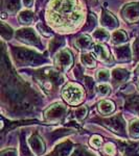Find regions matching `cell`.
<instances>
[{
	"mask_svg": "<svg viewBox=\"0 0 139 156\" xmlns=\"http://www.w3.org/2000/svg\"><path fill=\"white\" fill-rule=\"evenodd\" d=\"M111 77V74H110V71L106 69H103V70H100L97 73H96V80L100 83H106L107 81H109Z\"/></svg>",
	"mask_w": 139,
	"mask_h": 156,
	"instance_id": "23",
	"label": "cell"
},
{
	"mask_svg": "<svg viewBox=\"0 0 139 156\" xmlns=\"http://www.w3.org/2000/svg\"><path fill=\"white\" fill-rule=\"evenodd\" d=\"M103 153L107 154L108 156H115L116 155V147L114 144L112 143H107L105 146H103Z\"/></svg>",
	"mask_w": 139,
	"mask_h": 156,
	"instance_id": "24",
	"label": "cell"
},
{
	"mask_svg": "<svg viewBox=\"0 0 139 156\" xmlns=\"http://www.w3.org/2000/svg\"><path fill=\"white\" fill-rule=\"evenodd\" d=\"M41 1H43V0H39V2H41Z\"/></svg>",
	"mask_w": 139,
	"mask_h": 156,
	"instance_id": "33",
	"label": "cell"
},
{
	"mask_svg": "<svg viewBox=\"0 0 139 156\" xmlns=\"http://www.w3.org/2000/svg\"><path fill=\"white\" fill-rule=\"evenodd\" d=\"M95 92L98 97H107L111 92V87L107 83H100L95 87Z\"/></svg>",
	"mask_w": 139,
	"mask_h": 156,
	"instance_id": "19",
	"label": "cell"
},
{
	"mask_svg": "<svg viewBox=\"0 0 139 156\" xmlns=\"http://www.w3.org/2000/svg\"><path fill=\"white\" fill-rule=\"evenodd\" d=\"M2 18H6V12H2Z\"/></svg>",
	"mask_w": 139,
	"mask_h": 156,
	"instance_id": "32",
	"label": "cell"
},
{
	"mask_svg": "<svg viewBox=\"0 0 139 156\" xmlns=\"http://www.w3.org/2000/svg\"><path fill=\"white\" fill-rule=\"evenodd\" d=\"M89 144L92 148H94V149H98V148L102 146L103 144V138L100 136V135H92V137L90 138L89 140Z\"/></svg>",
	"mask_w": 139,
	"mask_h": 156,
	"instance_id": "25",
	"label": "cell"
},
{
	"mask_svg": "<svg viewBox=\"0 0 139 156\" xmlns=\"http://www.w3.org/2000/svg\"><path fill=\"white\" fill-rule=\"evenodd\" d=\"M97 108H98V112L102 115H111L115 110V104L111 101V100L103 99L98 103Z\"/></svg>",
	"mask_w": 139,
	"mask_h": 156,
	"instance_id": "13",
	"label": "cell"
},
{
	"mask_svg": "<svg viewBox=\"0 0 139 156\" xmlns=\"http://www.w3.org/2000/svg\"><path fill=\"white\" fill-rule=\"evenodd\" d=\"M74 46L79 50H84V51H86V50L92 49V47L94 45L92 44V39L89 36L83 34V36L79 37L74 41Z\"/></svg>",
	"mask_w": 139,
	"mask_h": 156,
	"instance_id": "9",
	"label": "cell"
},
{
	"mask_svg": "<svg viewBox=\"0 0 139 156\" xmlns=\"http://www.w3.org/2000/svg\"><path fill=\"white\" fill-rule=\"evenodd\" d=\"M1 156H17V150L6 149L1 151Z\"/></svg>",
	"mask_w": 139,
	"mask_h": 156,
	"instance_id": "29",
	"label": "cell"
},
{
	"mask_svg": "<svg viewBox=\"0 0 139 156\" xmlns=\"http://www.w3.org/2000/svg\"><path fill=\"white\" fill-rule=\"evenodd\" d=\"M54 62L57 67L59 68V70H61L62 72H67L73 65L72 53L67 48L60 50L55 55Z\"/></svg>",
	"mask_w": 139,
	"mask_h": 156,
	"instance_id": "4",
	"label": "cell"
},
{
	"mask_svg": "<svg viewBox=\"0 0 139 156\" xmlns=\"http://www.w3.org/2000/svg\"><path fill=\"white\" fill-rule=\"evenodd\" d=\"M133 57L135 60L139 59V37L135 40V42L133 43Z\"/></svg>",
	"mask_w": 139,
	"mask_h": 156,
	"instance_id": "27",
	"label": "cell"
},
{
	"mask_svg": "<svg viewBox=\"0 0 139 156\" xmlns=\"http://www.w3.org/2000/svg\"><path fill=\"white\" fill-rule=\"evenodd\" d=\"M68 112V108L66 105L62 103H55L47 108L44 112V119L47 122L57 123L58 121L62 120Z\"/></svg>",
	"mask_w": 139,
	"mask_h": 156,
	"instance_id": "3",
	"label": "cell"
},
{
	"mask_svg": "<svg viewBox=\"0 0 139 156\" xmlns=\"http://www.w3.org/2000/svg\"><path fill=\"white\" fill-rule=\"evenodd\" d=\"M138 87H139V80H138Z\"/></svg>",
	"mask_w": 139,
	"mask_h": 156,
	"instance_id": "34",
	"label": "cell"
},
{
	"mask_svg": "<svg viewBox=\"0 0 139 156\" xmlns=\"http://www.w3.org/2000/svg\"><path fill=\"white\" fill-rule=\"evenodd\" d=\"M115 58L119 62H128L131 59V50L129 46H121L116 47L114 49Z\"/></svg>",
	"mask_w": 139,
	"mask_h": 156,
	"instance_id": "11",
	"label": "cell"
},
{
	"mask_svg": "<svg viewBox=\"0 0 139 156\" xmlns=\"http://www.w3.org/2000/svg\"><path fill=\"white\" fill-rule=\"evenodd\" d=\"M112 43L115 45H120V44H125L128 41V36L123 30H116L113 32L112 34Z\"/></svg>",
	"mask_w": 139,
	"mask_h": 156,
	"instance_id": "15",
	"label": "cell"
},
{
	"mask_svg": "<svg viewBox=\"0 0 139 156\" xmlns=\"http://www.w3.org/2000/svg\"><path fill=\"white\" fill-rule=\"evenodd\" d=\"M1 34H2V37H3V39H7V40L11 39L12 34H13L12 28L9 27V25L1 23Z\"/></svg>",
	"mask_w": 139,
	"mask_h": 156,
	"instance_id": "26",
	"label": "cell"
},
{
	"mask_svg": "<svg viewBox=\"0 0 139 156\" xmlns=\"http://www.w3.org/2000/svg\"><path fill=\"white\" fill-rule=\"evenodd\" d=\"M88 115V108L86 106H80V107H77L73 112V118H74L77 121L81 122L82 120H84Z\"/></svg>",
	"mask_w": 139,
	"mask_h": 156,
	"instance_id": "22",
	"label": "cell"
},
{
	"mask_svg": "<svg viewBox=\"0 0 139 156\" xmlns=\"http://www.w3.org/2000/svg\"><path fill=\"white\" fill-rule=\"evenodd\" d=\"M16 37L21 42H24L28 45H34V46H39L40 40L36 34L34 29L32 28H22L19 29L16 32Z\"/></svg>",
	"mask_w": 139,
	"mask_h": 156,
	"instance_id": "5",
	"label": "cell"
},
{
	"mask_svg": "<svg viewBox=\"0 0 139 156\" xmlns=\"http://www.w3.org/2000/svg\"><path fill=\"white\" fill-rule=\"evenodd\" d=\"M134 73H135L136 75H138V76H139V65L135 68V70H134Z\"/></svg>",
	"mask_w": 139,
	"mask_h": 156,
	"instance_id": "31",
	"label": "cell"
},
{
	"mask_svg": "<svg viewBox=\"0 0 139 156\" xmlns=\"http://www.w3.org/2000/svg\"><path fill=\"white\" fill-rule=\"evenodd\" d=\"M18 19L21 24H30L32 22V20H34V14L29 11H23L19 14Z\"/></svg>",
	"mask_w": 139,
	"mask_h": 156,
	"instance_id": "20",
	"label": "cell"
},
{
	"mask_svg": "<svg viewBox=\"0 0 139 156\" xmlns=\"http://www.w3.org/2000/svg\"><path fill=\"white\" fill-rule=\"evenodd\" d=\"M27 143H28V146L29 148L32 149V153H34L36 156H42L43 153L45 152V143L42 140V138L40 136H38V135H32L28 140H27Z\"/></svg>",
	"mask_w": 139,
	"mask_h": 156,
	"instance_id": "7",
	"label": "cell"
},
{
	"mask_svg": "<svg viewBox=\"0 0 139 156\" xmlns=\"http://www.w3.org/2000/svg\"><path fill=\"white\" fill-rule=\"evenodd\" d=\"M81 62H82V64L84 65L85 67H88V68H95V66H96L95 58L93 57V55L90 53L82 54V56H81Z\"/></svg>",
	"mask_w": 139,
	"mask_h": 156,
	"instance_id": "18",
	"label": "cell"
},
{
	"mask_svg": "<svg viewBox=\"0 0 139 156\" xmlns=\"http://www.w3.org/2000/svg\"><path fill=\"white\" fill-rule=\"evenodd\" d=\"M112 77L115 82H126L130 78V73L127 69L118 67L112 71Z\"/></svg>",
	"mask_w": 139,
	"mask_h": 156,
	"instance_id": "12",
	"label": "cell"
},
{
	"mask_svg": "<svg viewBox=\"0 0 139 156\" xmlns=\"http://www.w3.org/2000/svg\"><path fill=\"white\" fill-rule=\"evenodd\" d=\"M37 27H38V29L40 30V32H41L43 36H45V37H51L52 36V34L50 32V30L48 28H46V27L44 26V24L39 23L37 25Z\"/></svg>",
	"mask_w": 139,
	"mask_h": 156,
	"instance_id": "28",
	"label": "cell"
},
{
	"mask_svg": "<svg viewBox=\"0 0 139 156\" xmlns=\"http://www.w3.org/2000/svg\"><path fill=\"white\" fill-rule=\"evenodd\" d=\"M122 17L129 23H135L139 20V2L129 3L121 11Z\"/></svg>",
	"mask_w": 139,
	"mask_h": 156,
	"instance_id": "6",
	"label": "cell"
},
{
	"mask_svg": "<svg viewBox=\"0 0 139 156\" xmlns=\"http://www.w3.org/2000/svg\"><path fill=\"white\" fill-rule=\"evenodd\" d=\"M102 25L107 27L108 29H114L118 26V20L108 11H103L102 15Z\"/></svg>",
	"mask_w": 139,
	"mask_h": 156,
	"instance_id": "8",
	"label": "cell"
},
{
	"mask_svg": "<svg viewBox=\"0 0 139 156\" xmlns=\"http://www.w3.org/2000/svg\"><path fill=\"white\" fill-rule=\"evenodd\" d=\"M93 37H94L96 41H100V42H106L109 40V32L107 31L106 29H103V28H98L93 32Z\"/></svg>",
	"mask_w": 139,
	"mask_h": 156,
	"instance_id": "21",
	"label": "cell"
},
{
	"mask_svg": "<svg viewBox=\"0 0 139 156\" xmlns=\"http://www.w3.org/2000/svg\"><path fill=\"white\" fill-rule=\"evenodd\" d=\"M62 97L67 104L75 106L83 102L85 98L84 89L75 82H69L62 90Z\"/></svg>",
	"mask_w": 139,
	"mask_h": 156,
	"instance_id": "2",
	"label": "cell"
},
{
	"mask_svg": "<svg viewBox=\"0 0 139 156\" xmlns=\"http://www.w3.org/2000/svg\"><path fill=\"white\" fill-rule=\"evenodd\" d=\"M23 4L26 7H32V5L34 4V0H23Z\"/></svg>",
	"mask_w": 139,
	"mask_h": 156,
	"instance_id": "30",
	"label": "cell"
},
{
	"mask_svg": "<svg viewBox=\"0 0 139 156\" xmlns=\"http://www.w3.org/2000/svg\"><path fill=\"white\" fill-rule=\"evenodd\" d=\"M2 6L9 12H15L20 7V0H2Z\"/></svg>",
	"mask_w": 139,
	"mask_h": 156,
	"instance_id": "17",
	"label": "cell"
},
{
	"mask_svg": "<svg viewBox=\"0 0 139 156\" xmlns=\"http://www.w3.org/2000/svg\"><path fill=\"white\" fill-rule=\"evenodd\" d=\"M72 151V145L70 143H64L61 144L57 149L54 150L52 156H68Z\"/></svg>",
	"mask_w": 139,
	"mask_h": 156,
	"instance_id": "14",
	"label": "cell"
},
{
	"mask_svg": "<svg viewBox=\"0 0 139 156\" xmlns=\"http://www.w3.org/2000/svg\"><path fill=\"white\" fill-rule=\"evenodd\" d=\"M85 17L81 0H50L46 9V20L52 27L70 32L79 27Z\"/></svg>",
	"mask_w": 139,
	"mask_h": 156,
	"instance_id": "1",
	"label": "cell"
},
{
	"mask_svg": "<svg viewBox=\"0 0 139 156\" xmlns=\"http://www.w3.org/2000/svg\"><path fill=\"white\" fill-rule=\"evenodd\" d=\"M129 136L132 140H138L139 138V120H133L129 124L128 128Z\"/></svg>",
	"mask_w": 139,
	"mask_h": 156,
	"instance_id": "16",
	"label": "cell"
},
{
	"mask_svg": "<svg viewBox=\"0 0 139 156\" xmlns=\"http://www.w3.org/2000/svg\"><path fill=\"white\" fill-rule=\"evenodd\" d=\"M93 54L96 56L97 59L102 60V62H107L110 58V52L107 49V47L103 46L102 44H95L93 46Z\"/></svg>",
	"mask_w": 139,
	"mask_h": 156,
	"instance_id": "10",
	"label": "cell"
}]
</instances>
